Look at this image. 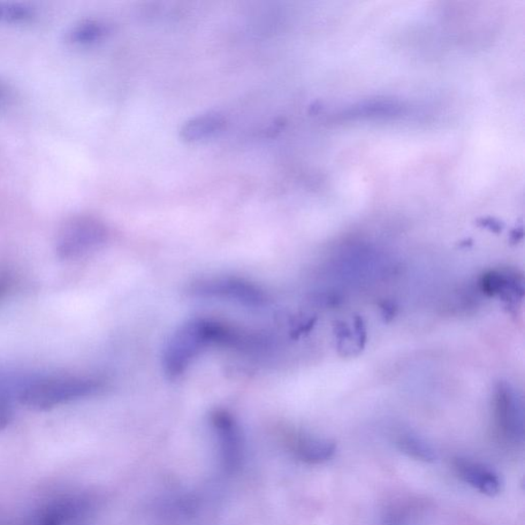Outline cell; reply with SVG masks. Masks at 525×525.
<instances>
[{
	"label": "cell",
	"mask_w": 525,
	"mask_h": 525,
	"mask_svg": "<svg viewBox=\"0 0 525 525\" xmlns=\"http://www.w3.org/2000/svg\"><path fill=\"white\" fill-rule=\"evenodd\" d=\"M238 342V327L211 319H192L179 327L167 342L163 356L165 375L177 379L205 350L214 346L235 349Z\"/></svg>",
	"instance_id": "cell-1"
},
{
	"label": "cell",
	"mask_w": 525,
	"mask_h": 525,
	"mask_svg": "<svg viewBox=\"0 0 525 525\" xmlns=\"http://www.w3.org/2000/svg\"><path fill=\"white\" fill-rule=\"evenodd\" d=\"M456 474L464 483L475 490L493 497L501 492L502 483L499 475L482 463L459 458L454 463Z\"/></svg>",
	"instance_id": "cell-6"
},
{
	"label": "cell",
	"mask_w": 525,
	"mask_h": 525,
	"mask_svg": "<svg viewBox=\"0 0 525 525\" xmlns=\"http://www.w3.org/2000/svg\"><path fill=\"white\" fill-rule=\"evenodd\" d=\"M85 515L86 509L81 501L58 500L42 510L36 525H80Z\"/></svg>",
	"instance_id": "cell-7"
},
{
	"label": "cell",
	"mask_w": 525,
	"mask_h": 525,
	"mask_svg": "<svg viewBox=\"0 0 525 525\" xmlns=\"http://www.w3.org/2000/svg\"><path fill=\"white\" fill-rule=\"evenodd\" d=\"M108 239V227L90 216H78L67 220L61 230L57 252L61 258L70 260L100 248Z\"/></svg>",
	"instance_id": "cell-3"
},
{
	"label": "cell",
	"mask_w": 525,
	"mask_h": 525,
	"mask_svg": "<svg viewBox=\"0 0 525 525\" xmlns=\"http://www.w3.org/2000/svg\"><path fill=\"white\" fill-rule=\"evenodd\" d=\"M5 17L10 21H25L32 16V11L28 7L20 5H12L5 7L2 6V14L0 17Z\"/></svg>",
	"instance_id": "cell-14"
},
{
	"label": "cell",
	"mask_w": 525,
	"mask_h": 525,
	"mask_svg": "<svg viewBox=\"0 0 525 525\" xmlns=\"http://www.w3.org/2000/svg\"><path fill=\"white\" fill-rule=\"evenodd\" d=\"M225 127L226 119L223 116L209 112L187 120L181 128L180 136L187 143H201L214 138Z\"/></svg>",
	"instance_id": "cell-8"
},
{
	"label": "cell",
	"mask_w": 525,
	"mask_h": 525,
	"mask_svg": "<svg viewBox=\"0 0 525 525\" xmlns=\"http://www.w3.org/2000/svg\"><path fill=\"white\" fill-rule=\"evenodd\" d=\"M103 383L94 378L72 376L35 377L14 385L16 398L23 406L48 410L64 403L93 397Z\"/></svg>",
	"instance_id": "cell-2"
},
{
	"label": "cell",
	"mask_w": 525,
	"mask_h": 525,
	"mask_svg": "<svg viewBox=\"0 0 525 525\" xmlns=\"http://www.w3.org/2000/svg\"><path fill=\"white\" fill-rule=\"evenodd\" d=\"M398 445L399 450L410 458L423 462H433L436 459L435 450L420 437L410 435L402 436L398 439Z\"/></svg>",
	"instance_id": "cell-11"
},
{
	"label": "cell",
	"mask_w": 525,
	"mask_h": 525,
	"mask_svg": "<svg viewBox=\"0 0 525 525\" xmlns=\"http://www.w3.org/2000/svg\"><path fill=\"white\" fill-rule=\"evenodd\" d=\"M3 98H4V89L2 86H0V101H2Z\"/></svg>",
	"instance_id": "cell-15"
},
{
	"label": "cell",
	"mask_w": 525,
	"mask_h": 525,
	"mask_svg": "<svg viewBox=\"0 0 525 525\" xmlns=\"http://www.w3.org/2000/svg\"><path fill=\"white\" fill-rule=\"evenodd\" d=\"M494 418L502 438L509 444L523 439V415L519 398L508 385H500L494 403Z\"/></svg>",
	"instance_id": "cell-5"
},
{
	"label": "cell",
	"mask_w": 525,
	"mask_h": 525,
	"mask_svg": "<svg viewBox=\"0 0 525 525\" xmlns=\"http://www.w3.org/2000/svg\"><path fill=\"white\" fill-rule=\"evenodd\" d=\"M13 397H16L14 385L0 376V431L5 429L12 421Z\"/></svg>",
	"instance_id": "cell-13"
},
{
	"label": "cell",
	"mask_w": 525,
	"mask_h": 525,
	"mask_svg": "<svg viewBox=\"0 0 525 525\" xmlns=\"http://www.w3.org/2000/svg\"><path fill=\"white\" fill-rule=\"evenodd\" d=\"M336 452V445L330 440L306 438L301 441L299 453L304 461L319 464L330 460Z\"/></svg>",
	"instance_id": "cell-10"
},
{
	"label": "cell",
	"mask_w": 525,
	"mask_h": 525,
	"mask_svg": "<svg viewBox=\"0 0 525 525\" xmlns=\"http://www.w3.org/2000/svg\"><path fill=\"white\" fill-rule=\"evenodd\" d=\"M106 33H108V29L102 23L86 21L75 26L68 38L73 43L90 44L101 41Z\"/></svg>",
	"instance_id": "cell-12"
},
{
	"label": "cell",
	"mask_w": 525,
	"mask_h": 525,
	"mask_svg": "<svg viewBox=\"0 0 525 525\" xmlns=\"http://www.w3.org/2000/svg\"><path fill=\"white\" fill-rule=\"evenodd\" d=\"M483 290L491 295L506 296L507 299L523 295V286L516 274L503 271H492L483 278Z\"/></svg>",
	"instance_id": "cell-9"
},
{
	"label": "cell",
	"mask_w": 525,
	"mask_h": 525,
	"mask_svg": "<svg viewBox=\"0 0 525 525\" xmlns=\"http://www.w3.org/2000/svg\"><path fill=\"white\" fill-rule=\"evenodd\" d=\"M189 293L197 298L232 301L252 307H262L267 295L246 279L231 277L202 278L190 286Z\"/></svg>",
	"instance_id": "cell-4"
}]
</instances>
